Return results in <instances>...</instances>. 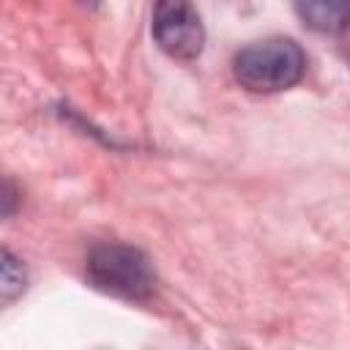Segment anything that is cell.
Returning <instances> with one entry per match:
<instances>
[{"instance_id": "cell-1", "label": "cell", "mask_w": 350, "mask_h": 350, "mask_svg": "<svg viewBox=\"0 0 350 350\" xmlns=\"http://www.w3.org/2000/svg\"><path fill=\"white\" fill-rule=\"evenodd\" d=\"M306 71L304 49L284 36H268L238 49L232 74L241 88L252 93H279L301 82Z\"/></svg>"}, {"instance_id": "cell-2", "label": "cell", "mask_w": 350, "mask_h": 350, "mask_svg": "<svg viewBox=\"0 0 350 350\" xmlns=\"http://www.w3.org/2000/svg\"><path fill=\"white\" fill-rule=\"evenodd\" d=\"M88 282L109 295L142 301L156 287V271L145 252L120 241H101L88 252Z\"/></svg>"}, {"instance_id": "cell-3", "label": "cell", "mask_w": 350, "mask_h": 350, "mask_svg": "<svg viewBox=\"0 0 350 350\" xmlns=\"http://www.w3.org/2000/svg\"><path fill=\"white\" fill-rule=\"evenodd\" d=\"M150 30H153L156 44L170 57L191 60L202 52L205 27H202V19L191 3H180V0L156 3Z\"/></svg>"}, {"instance_id": "cell-4", "label": "cell", "mask_w": 350, "mask_h": 350, "mask_svg": "<svg viewBox=\"0 0 350 350\" xmlns=\"http://www.w3.org/2000/svg\"><path fill=\"white\" fill-rule=\"evenodd\" d=\"M295 14L304 19L306 27L317 30V33H342L350 27V3H298Z\"/></svg>"}, {"instance_id": "cell-5", "label": "cell", "mask_w": 350, "mask_h": 350, "mask_svg": "<svg viewBox=\"0 0 350 350\" xmlns=\"http://www.w3.org/2000/svg\"><path fill=\"white\" fill-rule=\"evenodd\" d=\"M22 287H25V268H22V262L5 249V252H3V301H5V304L14 301L16 293H22Z\"/></svg>"}]
</instances>
